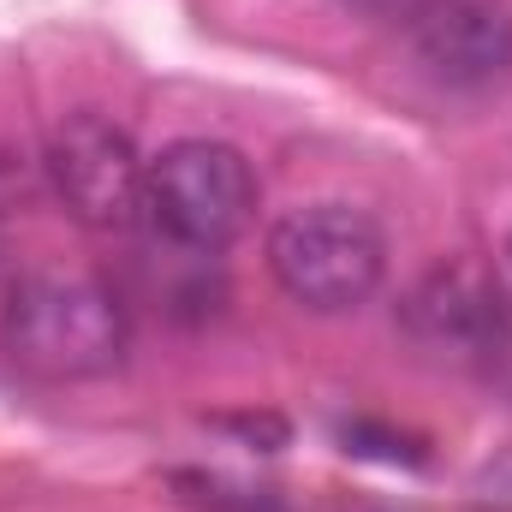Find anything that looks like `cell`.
<instances>
[{
	"mask_svg": "<svg viewBox=\"0 0 512 512\" xmlns=\"http://www.w3.org/2000/svg\"><path fill=\"white\" fill-rule=\"evenodd\" d=\"M0 346L42 382H96L126 364L131 322L108 280L84 268H30L0 304Z\"/></svg>",
	"mask_w": 512,
	"mask_h": 512,
	"instance_id": "obj_1",
	"label": "cell"
},
{
	"mask_svg": "<svg viewBox=\"0 0 512 512\" xmlns=\"http://www.w3.org/2000/svg\"><path fill=\"white\" fill-rule=\"evenodd\" d=\"M268 274L280 292L310 316H346L376 298L387 280L382 227L352 203H304L274 221L268 233Z\"/></svg>",
	"mask_w": 512,
	"mask_h": 512,
	"instance_id": "obj_2",
	"label": "cell"
},
{
	"mask_svg": "<svg viewBox=\"0 0 512 512\" xmlns=\"http://www.w3.org/2000/svg\"><path fill=\"white\" fill-rule=\"evenodd\" d=\"M143 221L173 251H227L256 221V173L251 161L221 137H179L149 155L143 179Z\"/></svg>",
	"mask_w": 512,
	"mask_h": 512,
	"instance_id": "obj_3",
	"label": "cell"
},
{
	"mask_svg": "<svg viewBox=\"0 0 512 512\" xmlns=\"http://www.w3.org/2000/svg\"><path fill=\"white\" fill-rule=\"evenodd\" d=\"M48 179L54 197L72 209V221L96 233H126L143 221V179L149 161L137 155L126 126L108 114H66L48 137Z\"/></svg>",
	"mask_w": 512,
	"mask_h": 512,
	"instance_id": "obj_4",
	"label": "cell"
},
{
	"mask_svg": "<svg viewBox=\"0 0 512 512\" xmlns=\"http://www.w3.org/2000/svg\"><path fill=\"white\" fill-rule=\"evenodd\" d=\"M399 328L423 352L495 364L512 334V298L483 262H441L399 298Z\"/></svg>",
	"mask_w": 512,
	"mask_h": 512,
	"instance_id": "obj_5",
	"label": "cell"
},
{
	"mask_svg": "<svg viewBox=\"0 0 512 512\" xmlns=\"http://www.w3.org/2000/svg\"><path fill=\"white\" fill-rule=\"evenodd\" d=\"M405 36L417 66L447 90H495L512 78L507 0H435Z\"/></svg>",
	"mask_w": 512,
	"mask_h": 512,
	"instance_id": "obj_6",
	"label": "cell"
},
{
	"mask_svg": "<svg viewBox=\"0 0 512 512\" xmlns=\"http://www.w3.org/2000/svg\"><path fill=\"white\" fill-rule=\"evenodd\" d=\"M179 489H191L185 501H197L203 512H280L268 489H239L227 477H179Z\"/></svg>",
	"mask_w": 512,
	"mask_h": 512,
	"instance_id": "obj_7",
	"label": "cell"
},
{
	"mask_svg": "<svg viewBox=\"0 0 512 512\" xmlns=\"http://www.w3.org/2000/svg\"><path fill=\"white\" fill-rule=\"evenodd\" d=\"M346 12H358V18H370V24H399V30H411L435 0H340Z\"/></svg>",
	"mask_w": 512,
	"mask_h": 512,
	"instance_id": "obj_8",
	"label": "cell"
},
{
	"mask_svg": "<svg viewBox=\"0 0 512 512\" xmlns=\"http://www.w3.org/2000/svg\"><path fill=\"white\" fill-rule=\"evenodd\" d=\"M507 262H512V239H507Z\"/></svg>",
	"mask_w": 512,
	"mask_h": 512,
	"instance_id": "obj_9",
	"label": "cell"
},
{
	"mask_svg": "<svg viewBox=\"0 0 512 512\" xmlns=\"http://www.w3.org/2000/svg\"><path fill=\"white\" fill-rule=\"evenodd\" d=\"M0 251H6V239H0Z\"/></svg>",
	"mask_w": 512,
	"mask_h": 512,
	"instance_id": "obj_10",
	"label": "cell"
}]
</instances>
